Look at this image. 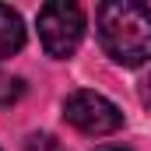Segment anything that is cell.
Returning a JSON list of instances; mask_svg holds the SVG:
<instances>
[{"label":"cell","instance_id":"cell-1","mask_svg":"<svg viewBox=\"0 0 151 151\" xmlns=\"http://www.w3.org/2000/svg\"><path fill=\"white\" fill-rule=\"evenodd\" d=\"M99 42L119 67L151 60V7L137 0H109L99 7Z\"/></svg>","mask_w":151,"mask_h":151},{"label":"cell","instance_id":"cell-2","mask_svg":"<svg viewBox=\"0 0 151 151\" xmlns=\"http://www.w3.org/2000/svg\"><path fill=\"white\" fill-rule=\"evenodd\" d=\"M84 39V11L70 0H53L39 11V42L53 60L74 56Z\"/></svg>","mask_w":151,"mask_h":151},{"label":"cell","instance_id":"cell-3","mask_svg":"<svg viewBox=\"0 0 151 151\" xmlns=\"http://www.w3.org/2000/svg\"><path fill=\"white\" fill-rule=\"evenodd\" d=\"M63 119L74 127L77 134H88V137H109L123 127V113L119 106L109 102L106 95L99 91H70L67 102H63Z\"/></svg>","mask_w":151,"mask_h":151},{"label":"cell","instance_id":"cell-4","mask_svg":"<svg viewBox=\"0 0 151 151\" xmlns=\"http://www.w3.org/2000/svg\"><path fill=\"white\" fill-rule=\"evenodd\" d=\"M25 46V21L14 7L0 4V60L14 56L18 49Z\"/></svg>","mask_w":151,"mask_h":151},{"label":"cell","instance_id":"cell-5","mask_svg":"<svg viewBox=\"0 0 151 151\" xmlns=\"http://www.w3.org/2000/svg\"><path fill=\"white\" fill-rule=\"evenodd\" d=\"M21 95H25V81L0 70V106H14Z\"/></svg>","mask_w":151,"mask_h":151},{"label":"cell","instance_id":"cell-6","mask_svg":"<svg viewBox=\"0 0 151 151\" xmlns=\"http://www.w3.org/2000/svg\"><path fill=\"white\" fill-rule=\"evenodd\" d=\"M25 151H67V148H63L53 134H35V137H28Z\"/></svg>","mask_w":151,"mask_h":151},{"label":"cell","instance_id":"cell-7","mask_svg":"<svg viewBox=\"0 0 151 151\" xmlns=\"http://www.w3.org/2000/svg\"><path fill=\"white\" fill-rule=\"evenodd\" d=\"M141 102H144V106L151 109V74L144 77V84H141Z\"/></svg>","mask_w":151,"mask_h":151},{"label":"cell","instance_id":"cell-8","mask_svg":"<svg viewBox=\"0 0 151 151\" xmlns=\"http://www.w3.org/2000/svg\"><path fill=\"white\" fill-rule=\"evenodd\" d=\"M99 151H130V148H113V144H109V148H99Z\"/></svg>","mask_w":151,"mask_h":151}]
</instances>
